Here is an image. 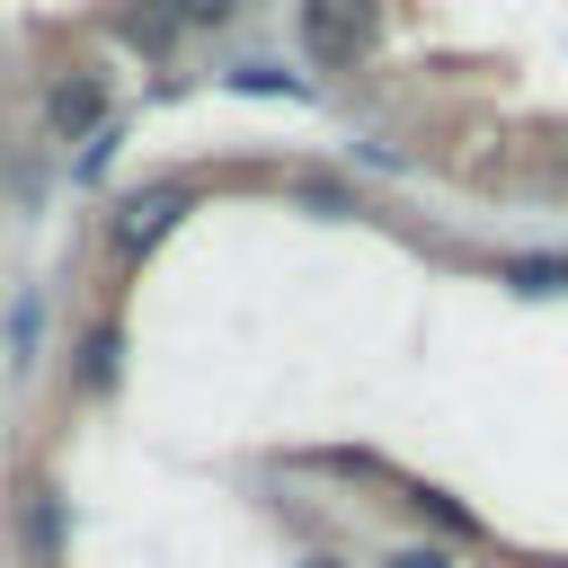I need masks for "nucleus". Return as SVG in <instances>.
I'll return each instance as SVG.
<instances>
[{
  "instance_id": "obj_1",
  "label": "nucleus",
  "mask_w": 568,
  "mask_h": 568,
  "mask_svg": "<svg viewBox=\"0 0 568 568\" xmlns=\"http://www.w3.org/2000/svg\"><path fill=\"white\" fill-rule=\"evenodd\" d=\"M373 36H382V0H302V53H311L320 71L364 62Z\"/></svg>"
},
{
  "instance_id": "obj_2",
  "label": "nucleus",
  "mask_w": 568,
  "mask_h": 568,
  "mask_svg": "<svg viewBox=\"0 0 568 568\" xmlns=\"http://www.w3.org/2000/svg\"><path fill=\"white\" fill-rule=\"evenodd\" d=\"M186 204H195L186 186H142V195H124V213H115V248H124V257L160 248V240L178 231V213H186Z\"/></svg>"
},
{
  "instance_id": "obj_3",
  "label": "nucleus",
  "mask_w": 568,
  "mask_h": 568,
  "mask_svg": "<svg viewBox=\"0 0 568 568\" xmlns=\"http://www.w3.org/2000/svg\"><path fill=\"white\" fill-rule=\"evenodd\" d=\"M44 124H53V133H98V124H106V89H98V80H53Z\"/></svg>"
},
{
  "instance_id": "obj_4",
  "label": "nucleus",
  "mask_w": 568,
  "mask_h": 568,
  "mask_svg": "<svg viewBox=\"0 0 568 568\" xmlns=\"http://www.w3.org/2000/svg\"><path fill=\"white\" fill-rule=\"evenodd\" d=\"M80 382H89V390L115 382V328H89V346H80Z\"/></svg>"
},
{
  "instance_id": "obj_5",
  "label": "nucleus",
  "mask_w": 568,
  "mask_h": 568,
  "mask_svg": "<svg viewBox=\"0 0 568 568\" xmlns=\"http://www.w3.org/2000/svg\"><path fill=\"white\" fill-rule=\"evenodd\" d=\"M515 284H532V293H568V257H524Z\"/></svg>"
},
{
  "instance_id": "obj_6",
  "label": "nucleus",
  "mask_w": 568,
  "mask_h": 568,
  "mask_svg": "<svg viewBox=\"0 0 568 568\" xmlns=\"http://www.w3.org/2000/svg\"><path fill=\"white\" fill-rule=\"evenodd\" d=\"M178 18H195V27H213V18H231V0H169Z\"/></svg>"
},
{
  "instance_id": "obj_7",
  "label": "nucleus",
  "mask_w": 568,
  "mask_h": 568,
  "mask_svg": "<svg viewBox=\"0 0 568 568\" xmlns=\"http://www.w3.org/2000/svg\"><path fill=\"white\" fill-rule=\"evenodd\" d=\"M399 568H444V559H435V550H408V559H399Z\"/></svg>"
}]
</instances>
